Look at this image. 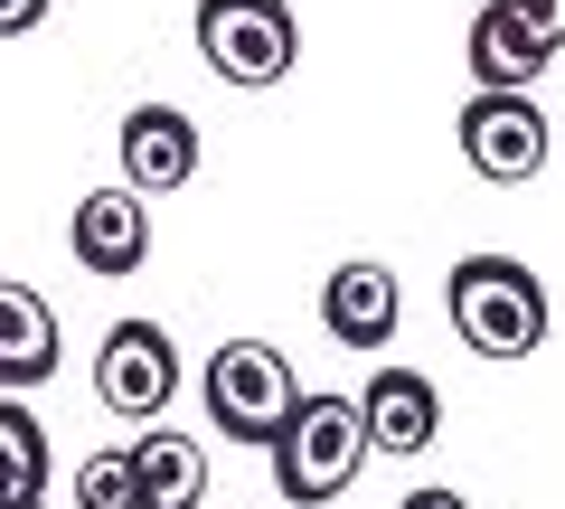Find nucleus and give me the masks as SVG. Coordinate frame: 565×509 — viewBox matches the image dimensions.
<instances>
[{"mask_svg": "<svg viewBox=\"0 0 565 509\" xmlns=\"http://www.w3.org/2000/svg\"><path fill=\"white\" fill-rule=\"evenodd\" d=\"M444 303H452V330H462L481 359H527L546 340V284L519 265V255H462L444 274Z\"/></svg>", "mask_w": 565, "mask_h": 509, "instance_id": "nucleus-1", "label": "nucleus"}, {"mask_svg": "<svg viewBox=\"0 0 565 509\" xmlns=\"http://www.w3.org/2000/svg\"><path fill=\"white\" fill-rule=\"evenodd\" d=\"M367 463V425H359V396H302L292 425L274 434V490L292 509H321L359 481Z\"/></svg>", "mask_w": 565, "mask_h": 509, "instance_id": "nucleus-2", "label": "nucleus"}, {"mask_svg": "<svg viewBox=\"0 0 565 509\" xmlns=\"http://www.w3.org/2000/svg\"><path fill=\"white\" fill-rule=\"evenodd\" d=\"M292 406H302V378H292V359H282L274 340H226L217 359H207V425H217L226 444L274 453V434L292 425Z\"/></svg>", "mask_w": 565, "mask_h": 509, "instance_id": "nucleus-3", "label": "nucleus"}, {"mask_svg": "<svg viewBox=\"0 0 565 509\" xmlns=\"http://www.w3.org/2000/svg\"><path fill=\"white\" fill-rule=\"evenodd\" d=\"M199 57L226 85H282L302 57L292 0H199Z\"/></svg>", "mask_w": 565, "mask_h": 509, "instance_id": "nucleus-4", "label": "nucleus"}, {"mask_svg": "<svg viewBox=\"0 0 565 509\" xmlns=\"http://www.w3.org/2000/svg\"><path fill=\"white\" fill-rule=\"evenodd\" d=\"M95 396L132 425H161V406L180 396V340L161 321H114L95 349Z\"/></svg>", "mask_w": 565, "mask_h": 509, "instance_id": "nucleus-5", "label": "nucleus"}, {"mask_svg": "<svg viewBox=\"0 0 565 509\" xmlns=\"http://www.w3.org/2000/svg\"><path fill=\"white\" fill-rule=\"evenodd\" d=\"M546 114H537V95H471L462 104V161L481 170V180H500V189H519V180H537L546 170Z\"/></svg>", "mask_w": 565, "mask_h": 509, "instance_id": "nucleus-6", "label": "nucleus"}, {"mask_svg": "<svg viewBox=\"0 0 565 509\" xmlns=\"http://www.w3.org/2000/svg\"><path fill=\"white\" fill-rule=\"evenodd\" d=\"M66 255H76L85 274H104V284L141 274L151 265V199H141V189H85L76 218H66Z\"/></svg>", "mask_w": 565, "mask_h": 509, "instance_id": "nucleus-7", "label": "nucleus"}, {"mask_svg": "<svg viewBox=\"0 0 565 509\" xmlns=\"http://www.w3.org/2000/svg\"><path fill=\"white\" fill-rule=\"evenodd\" d=\"M114 151H122V189H141V199H170V189L199 180V123L180 104H132Z\"/></svg>", "mask_w": 565, "mask_h": 509, "instance_id": "nucleus-8", "label": "nucleus"}, {"mask_svg": "<svg viewBox=\"0 0 565 509\" xmlns=\"http://www.w3.org/2000/svg\"><path fill=\"white\" fill-rule=\"evenodd\" d=\"M359 425H367V453H434L444 434V388L424 368H377L359 388Z\"/></svg>", "mask_w": 565, "mask_h": 509, "instance_id": "nucleus-9", "label": "nucleus"}, {"mask_svg": "<svg viewBox=\"0 0 565 509\" xmlns=\"http://www.w3.org/2000/svg\"><path fill=\"white\" fill-rule=\"evenodd\" d=\"M396 321H405V303H396V274L386 265H340L321 284V330L340 349H359V359H377L396 340Z\"/></svg>", "mask_w": 565, "mask_h": 509, "instance_id": "nucleus-10", "label": "nucleus"}, {"mask_svg": "<svg viewBox=\"0 0 565 509\" xmlns=\"http://www.w3.org/2000/svg\"><path fill=\"white\" fill-rule=\"evenodd\" d=\"M57 311L29 284H0V396H29L39 378H57Z\"/></svg>", "mask_w": 565, "mask_h": 509, "instance_id": "nucleus-11", "label": "nucleus"}, {"mask_svg": "<svg viewBox=\"0 0 565 509\" xmlns=\"http://www.w3.org/2000/svg\"><path fill=\"white\" fill-rule=\"evenodd\" d=\"M132 471H141V509H199V500H207V453H199V434L151 425V434L132 444Z\"/></svg>", "mask_w": 565, "mask_h": 509, "instance_id": "nucleus-12", "label": "nucleus"}, {"mask_svg": "<svg viewBox=\"0 0 565 509\" xmlns=\"http://www.w3.org/2000/svg\"><path fill=\"white\" fill-rule=\"evenodd\" d=\"M47 481H57L47 425L20 406V396H0V509H47Z\"/></svg>", "mask_w": 565, "mask_h": 509, "instance_id": "nucleus-13", "label": "nucleus"}, {"mask_svg": "<svg viewBox=\"0 0 565 509\" xmlns=\"http://www.w3.org/2000/svg\"><path fill=\"white\" fill-rule=\"evenodd\" d=\"M537 76H546V47H527L500 10H481V20H471V85H481V95H527Z\"/></svg>", "mask_w": 565, "mask_h": 509, "instance_id": "nucleus-14", "label": "nucleus"}, {"mask_svg": "<svg viewBox=\"0 0 565 509\" xmlns=\"http://www.w3.org/2000/svg\"><path fill=\"white\" fill-rule=\"evenodd\" d=\"M76 509H141L132 444H114V453H85V463H76Z\"/></svg>", "mask_w": 565, "mask_h": 509, "instance_id": "nucleus-15", "label": "nucleus"}, {"mask_svg": "<svg viewBox=\"0 0 565 509\" xmlns=\"http://www.w3.org/2000/svg\"><path fill=\"white\" fill-rule=\"evenodd\" d=\"M490 10H500V20L519 29L527 47H546V57L565 47V0H490Z\"/></svg>", "mask_w": 565, "mask_h": 509, "instance_id": "nucleus-16", "label": "nucleus"}, {"mask_svg": "<svg viewBox=\"0 0 565 509\" xmlns=\"http://www.w3.org/2000/svg\"><path fill=\"white\" fill-rule=\"evenodd\" d=\"M47 10H57V0H0V39H29Z\"/></svg>", "mask_w": 565, "mask_h": 509, "instance_id": "nucleus-17", "label": "nucleus"}, {"mask_svg": "<svg viewBox=\"0 0 565 509\" xmlns=\"http://www.w3.org/2000/svg\"><path fill=\"white\" fill-rule=\"evenodd\" d=\"M396 509H471V500H462V490H405Z\"/></svg>", "mask_w": 565, "mask_h": 509, "instance_id": "nucleus-18", "label": "nucleus"}]
</instances>
